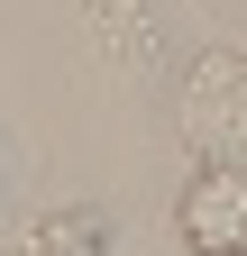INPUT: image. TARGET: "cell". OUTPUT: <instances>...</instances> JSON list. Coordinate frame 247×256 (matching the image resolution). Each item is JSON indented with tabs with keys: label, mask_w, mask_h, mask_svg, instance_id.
<instances>
[{
	"label": "cell",
	"mask_w": 247,
	"mask_h": 256,
	"mask_svg": "<svg viewBox=\"0 0 247 256\" xmlns=\"http://www.w3.org/2000/svg\"><path fill=\"white\" fill-rule=\"evenodd\" d=\"M110 229H119V220L101 202H55V210H37L10 238V256H110Z\"/></svg>",
	"instance_id": "obj_3"
},
{
	"label": "cell",
	"mask_w": 247,
	"mask_h": 256,
	"mask_svg": "<svg viewBox=\"0 0 247 256\" xmlns=\"http://www.w3.org/2000/svg\"><path fill=\"white\" fill-rule=\"evenodd\" d=\"M174 238H183V256H247V165L238 156H202L183 174Z\"/></svg>",
	"instance_id": "obj_1"
},
{
	"label": "cell",
	"mask_w": 247,
	"mask_h": 256,
	"mask_svg": "<svg viewBox=\"0 0 247 256\" xmlns=\"http://www.w3.org/2000/svg\"><path fill=\"white\" fill-rule=\"evenodd\" d=\"M183 138H202V156H238L247 165V46H210L183 74Z\"/></svg>",
	"instance_id": "obj_2"
}]
</instances>
